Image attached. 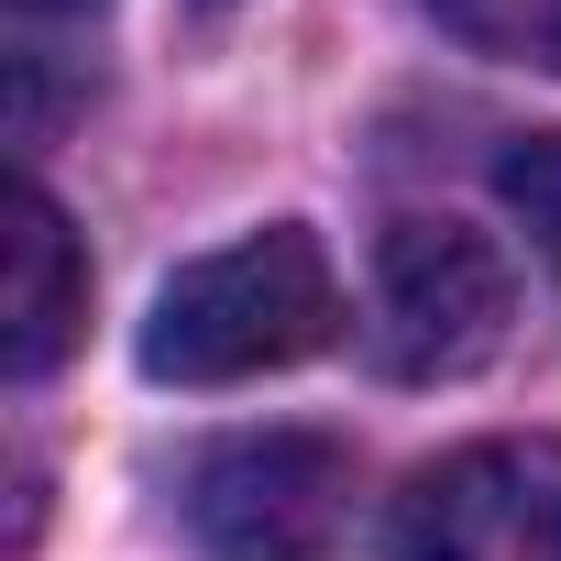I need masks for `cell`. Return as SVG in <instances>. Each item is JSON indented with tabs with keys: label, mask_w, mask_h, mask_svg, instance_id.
<instances>
[{
	"label": "cell",
	"mask_w": 561,
	"mask_h": 561,
	"mask_svg": "<svg viewBox=\"0 0 561 561\" xmlns=\"http://www.w3.org/2000/svg\"><path fill=\"white\" fill-rule=\"evenodd\" d=\"M506 320H517V275L484 231L430 220V209L375 231V353H386V375L451 386V375L506 353Z\"/></svg>",
	"instance_id": "7a4b0ae2"
},
{
	"label": "cell",
	"mask_w": 561,
	"mask_h": 561,
	"mask_svg": "<svg viewBox=\"0 0 561 561\" xmlns=\"http://www.w3.org/2000/svg\"><path fill=\"white\" fill-rule=\"evenodd\" d=\"M331 342H342V275H331L320 231L275 220V231H242L154 287L144 375L154 386H253V375H287Z\"/></svg>",
	"instance_id": "6da1fadb"
},
{
	"label": "cell",
	"mask_w": 561,
	"mask_h": 561,
	"mask_svg": "<svg viewBox=\"0 0 561 561\" xmlns=\"http://www.w3.org/2000/svg\"><path fill=\"white\" fill-rule=\"evenodd\" d=\"M430 23L462 34L473 56H495V67L561 78V0H430Z\"/></svg>",
	"instance_id": "8992f818"
},
{
	"label": "cell",
	"mask_w": 561,
	"mask_h": 561,
	"mask_svg": "<svg viewBox=\"0 0 561 561\" xmlns=\"http://www.w3.org/2000/svg\"><path fill=\"white\" fill-rule=\"evenodd\" d=\"M397 561H561V440H462L440 451L386 528Z\"/></svg>",
	"instance_id": "277c9868"
},
{
	"label": "cell",
	"mask_w": 561,
	"mask_h": 561,
	"mask_svg": "<svg viewBox=\"0 0 561 561\" xmlns=\"http://www.w3.org/2000/svg\"><path fill=\"white\" fill-rule=\"evenodd\" d=\"M495 198H506V220L539 242L550 287H561V133H517V144L495 154Z\"/></svg>",
	"instance_id": "52a82bcc"
},
{
	"label": "cell",
	"mask_w": 561,
	"mask_h": 561,
	"mask_svg": "<svg viewBox=\"0 0 561 561\" xmlns=\"http://www.w3.org/2000/svg\"><path fill=\"white\" fill-rule=\"evenodd\" d=\"M353 517V451L320 430H242L187 462V528L220 561H320Z\"/></svg>",
	"instance_id": "3957f363"
},
{
	"label": "cell",
	"mask_w": 561,
	"mask_h": 561,
	"mask_svg": "<svg viewBox=\"0 0 561 561\" xmlns=\"http://www.w3.org/2000/svg\"><path fill=\"white\" fill-rule=\"evenodd\" d=\"M23 12H89V0H23Z\"/></svg>",
	"instance_id": "ba28073f"
},
{
	"label": "cell",
	"mask_w": 561,
	"mask_h": 561,
	"mask_svg": "<svg viewBox=\"0 0 561 561\" xmlns=\"http://www.w3.org/2000/svg\"><path fill=\"white\" fill-rule=\"evenodd\" d=\"M89 331V253L67 231V209L23 176L12 187V331H0V353H12V375H56Z\"/></svg>",
	"instance_id": "5b68a950"
}]
</instances>
